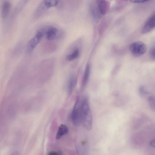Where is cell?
<instances>
[{"label": "cell", "instance_id": "obj_6", "mask_svg": "<svg viewBox=\"0 0 155 155\" xmlns=\"http://www.w3.org/2000/svg\"><path fill=\"white\" fill-rule=\"evenodd\" d=\"M59 33V30L57 28L50 26L45 29V35L47 40L52 41L57 38Z\"/></svg>", "mask_w": 155, "mask_h": 155}, {"label": "cell", "instance_id": "obj_9", "mask_svg": "<svg viewBox=\"0 0 155 155\" xmlns=\"http://www.w3.org/2000/svg\"><path fill=\"white\" fill-rule=\"evenodd\" d=\"M11 8V4L9 1L5 0L3 2L2 15L3 19L6 18L9 14Z\"/></svg>", "mask_w": 155, "mask_h": 155}, {"label": "cell", "instance_id": "obj_3", "mask_svg": "<svg viewBox=\"0 0 155 155\" xmlns=\"http://www.w3.org/2000/svg\"><path fill=\"white\" fill-rule=\"evenodd\" d=\"M45 28L38 30L35 35L28 41L26 46V51L31 53L35 49L45 35Z\"/></svg>", "mask_w": 155, "mask_h": 155}, {"label": "cell", "instance_id": "obj_16", "mask_svg": "<svg viewBox=\"0 0 155 155\" xmlns=\"http://www.w3.org/2000/svg\"><path fill=\"white\" fill-rule=\"evenodd\" d=\"M139 94L142 97L148 94L145 87L143 86H140L139 89Z\"/></svg>", "mask_w": 155, "mask_h": 155}, {"label": "cell", "instance_id": "obj_7", "mask_svg": "<svg viewBox=\"0 0 155 155\" xmlns=\"http://www.w3.org/2000/svg\"><path fill=\"white\" fill-rule=\"evenodd\" d=\"M96 5L101 15H104L107 12L109 7L106 0H95Z\"/></svg>", "mask_w": 155, "mask_h": 155}, {"label": "cell", "instance_id": "obj_18", "mask_svg": "<svg viewBox=\"0 0 155 155\" xmlns=\"http://www.w3.org/2000/svg\"><path fill=\"white\" fill-rule=\"evenodd\" d=\"M150 55L152 59L155 61V47L151 51Z\"/></svg>", "mask_w": 155, "mask_h": 155}, {"label": "cell", "instance_id": "obj_17", "mask_svg": "<svg viewBox=\"0 0 155 155\" xmlns=\"http://www.w3.org/2000/svg\"><path fill=\"white\" fill-rule=\"evenodd\" d=\"M61 153L60 151H51L48 153V154L50 155H61Z\"/></svg>", "mask_w": 155, "mask_h": 155}, {"label": "cell", "instance_id": "obj_20", "mask_svg": "<svg viewBox=\"0 0 155 155\" xmlns=\"http://www.w3.org/2000/svg\"><path fill=\"white\" fill-rule=\"evenodd\" d=\"M149 143L150 146L155 148V140H151Z\"/></svg>", "mask_w": 155, "mask_h": 155}, {"label": "cell", "instance_id": "obj_5", "mask_svg": "<svg viewBox=\"0 0 155 155\" xmlns=\"http://www.w3.org/2000/svg\"><path fill=\"white\" fill-rule=\"evenodd\" d=\"M155 28V12L148 18L143 25L141 31L143 34L149 32Z\"/></svg>", "mask_w": 155, "mask_h": 155}, {"label": "cell", "instance_id": "obj_14", "mask_svg": "<svg viewBox=\"0 0 155 155\" xmlns=\"http://www.w3.org/2000/svg\"><path fill=\"white\" fill-rule=\"evenodd\" d=\"M79 55V51L78 49H76L71 54L67 55L66 57V59L68 61L73 60L78 56Z\"/></svg>", "mask_w": 155, "mask_h": 155}, {"label": "cell", "instance_id": "obj_15", "mask_svg": "<svg viewBox=\"0 0 155 155\" xmlns=\"http://www.w3.org/2000/svg\"><path fill=\"white\" fill-rule=\"evenodd\" d=\"M149 103L150 108L154 110L155 109V97L154 96L151 95L150 96Z\"/></svg>", "mask_w": 155, "mask_h": 155}, {"label": "cell", "instance_id": "obj_13", "mask_svg": "<svg viewBox=\"0 0 155 155\" xmlns=\"http://www.w3.org/2000/svg\"><path fill=\"white\" fill-rule=\"evenodd\" d=\"M77 78L74 76H72L70 79L68 87V92L69 95L72 94L77 84Z\"/></svg>", "mask_w": 155, "mask_h": 155}, {"label": "cell", "instance_id": "obj_4", "mask_svg": "<svg viewBox=\"0 0 155 155\" xmlns=\"http://www.w3.org/2000/svg\"><path fill=\"white\" fill-rule=\"evenodd\" d=\"M147 47L143 42L137 41L131 44L129 46V50L132 55L135 57H138L144 54L146 52Z\"/></svg>", "mask_w": 155, "mask_h": 155}, {"label": "cell", "instance_id": "obj_12", "mask_svg": "<svg viewBox=\"0 0 155 155\" xmlns=\"http://www.w3.org/2000/svg\"><path fill=\"white\" fill-rule=\"evenodd\" d=\"M90 71V66L89 64H87L84 73L82 82V87L84 88L88 82Z\"/></svg>", "mask_w": 155, "mask_h": 155}, {"label": "cell", "instance_id": "obj_1", "mask_svg": "<svg viewBox=\"0 0 155 155\" xmlns=\"http://www.w3.org/2000/svg\"><path fill=\"white\" fill-rule=\"evenodd\" d=\"M92 119L88 99L86 97H83L82 105V123L87 130H90L92 127Z\"/></svg>", "mask_w": 155, "mask_h": 155}, {"label": "cell", "instance_id": "obj_8", "mask_svg": "<svg viewBox=\"0 0 155 155\" xmlns=\"http://www.w3.org/2000/svg\"><path fill=\"white\" fill-rule=\"evenodd\" d=\"M89 9L91 14L94 20L97 22L100 18V14L96 5L92 3L89 4Z\"/></svg>", "mask_w": 155, "mask_h": 155}, {"label": "cell", "instance_id": "obj_11", "mask_svg": "<svg viewBox=\"0 0 155 155\" xmlns=\"http://www.w3.org/2000/svg\"><path fill=\"white\" fill-rule=\"evenodd\" d=\"M68 133V127L65 124H61L59 127L56 137V139H60L63 136L66 135Z\"/></svg>", "mask_w": 155, "mask_h": 155}, {"label": "cell", "instance_id": "obj_19", "mask_svg": "<svg viewBox=\"0 0 155 155\" xmlns=\"http://www.w3.org/2000/svg\"><path fill=\"white\" fill-rule=\"evenodd\" d=\"M131 2L134 3H141L146 2L149 0H130Z\"/></svg>", "mask_w": 155, "mask_h": 155}, {"label": "cell", "instance_id": "obj_10", "mask_svg": "<svg viewBox=\"0 0 155 155\" xmlns=\"http://www.w3.org/2000/svg\"><path fill=\"white\" fill-rule=\"evenodd\" d=\"M61 0H43L42 5L45 9H48L50 8L58 6Z\"/></svg>", "mask_w": 155, "mask_h": 155}, {"label": "cell", "instance_id": "obj_2", "mask_svg": "<svg viewBox=\"0 0 155 155\" xmlns=\"http://www.w3.org/2000/svg\"><path fill=\"white\" fill-rule=\"evenodd\" d=\"M83 97L77 99L71 114V119L75 126H79L82 123V105Z\"/></svg>", "mask_w": 155, "mask_h": 155}]
</instances>
